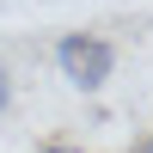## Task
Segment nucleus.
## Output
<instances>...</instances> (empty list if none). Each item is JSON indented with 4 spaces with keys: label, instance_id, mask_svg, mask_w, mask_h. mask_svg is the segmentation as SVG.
<instances>
[{
    "label": "nucleus",
    "instance_id": "obj_1",
    "mask_svg": "<svg viewBox=\"0 0 153 153\" xmlns=\"http://www.w3.org/2000/svg\"><path fill=\"white\" fill-rule=\"evenodd\" d=\"M55 68L74 92H104L117 74V49L98 31H68V37H55Z\"/></svg>",
    "mask_w": 153,
    "mask_h": 153
},
{
    "label": "nucleus",
    "instance_id": "obj_2",
    "mask_svg": "<svg viewBox=\"0 0 153 153\" xmlns=\"http://www.w3.org/2000/svg\"><path fill=\"white\" fill-rule=\"evenodd\" d=\"M0 110H12V74H6V61H0Z\"/></svg>",
    "mask_w": 153,
    "mask_h": 153
},
{
    "label": "nucleus",
    "instance_id": "obj_3",
    "mask_svg": "<svg viewBox=\"0 0 153 153\" xmlns=\"http://www.w3.org/2000/svg\"><path fill=\"white\" fill-rule=\"evenodd\" d=\"M43 153H92V147H80V141H49Z\"/></svg>",
    "mask_w": 153,
    "mask_h": 153
},
{
    "label": "nucleus",
    "instance_id": "obj_4",
    "mask_svg": "<svg viewBox=\"0 0 153 153\" xmlns=\"http://www.w3.org/2000/svg\"><path fill=\"white\" fill-rule=\"evenodd\" d=\"M135 153H153V135H147V141H135Z\"/></svg>",
    "mask_w": 153,
    "mask_h": 153
}]
</instances>
